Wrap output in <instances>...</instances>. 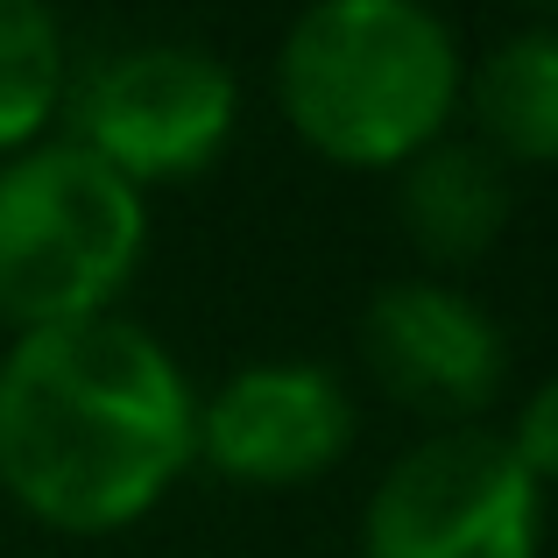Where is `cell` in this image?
Here are the masks:
<instances>
[{"label":"cell","instance_id":"cell-1","mask_svg":"<svg viewBox=\"0 0 558 558\" xmlns=\"http://www.w3.org/2000/svg\"><path fill=\"white\" fill-rule=\"evenodd\" d=\"M191 460L198 396L156 332L107 312L0 354V488L43 531H135Z\"/></svg>","mask_w":558,"mask_h":558},{"label":"cell","instance_id":"cell-2","mask_svg":"<svg viewBox=\"0 0 558 558\" xmlns=\"http://www.w3.org/2000/svg\"><path fill=\"white\" fill-rule=\"evenodd\" d=\"M304 149L340 170H403L460 107V43L424 0H312L276 57Z\"/></svg>","mask_w":558,"mask_h":558},{"label":"cell","instance_id":"cell-3","mask_svg":"<svg viewBox=\"0 0 558 558\" xmlns=\"http://www.w3.org/2000/svg\"><path fill=\"white\" fill-rule=\"evenodd\" d=\"M149 247L142 191L78 142H43L0 163V318L50 332L107 318Z\"/></svg>","mask_w":558,"mask_h":558},{"label":"cell","instance_id":"cell-4","mask_svg":"<svg viewBox=\"0 0 558 558\" xmlns=\"http://www.w3.org/2000/svg\"><path fill=\"white\" fill-rule=\"evenodd\" d=\"M537 545L545 488L495 432H438L410 446L361 523L368 558H537Z\"/></svg>","mask_w":558,"mask_h":558},{"label":"cell","instance_id":"cell-5","mask_svg":"<svg viewBox=\"0 0 558 558\" xmlns=\"http://www.w3.org/2000/svg\"><path fill=\"white\" fill-rule=\"evenodd\" d=\"M233 128H241V85L213 50L191 43L121 50L78 99V149H93L135 191L205 178L227 156Z\"/></svg>","mask_w":558,"mask_h":558},{"label":"cell","instance_id":"cell-6","mask_svg":"<svg viewBox=\"0 0 558 558\" xmlns=\"http://www.w3.org/2000/svg\"><path fill=\"white\" fill-rule=\"evenodd\" d=\"M354 446V403L312 361H262L198 403V452L241 488H298Z\"/></svg>","mask_w":558,"mask_h":558},{"label":"cell","instance_id":"cell-7","mask_svg":"<svg viewBox=\"0 0 558 558\" xmlns=\"http://www.w3.org/2000/svg\"><path fill=\"white\" fill-rule=\"evenodd\" d=\"M361 354L375 381L417 417H474L502 389V326L446 283H389L361 312Z\"/></svg>","mask_w":558,"mask_h":558},{"label":"cell","instance_id":"cell-8","mask_svg":"<svg viewBox=\"0 0 558 558\" xmlns=\"http://www.w3.org/2000/svg\"><path fill=\"white\" fill-rule=\"evenodd\" d=\"M403 227L410 241L432 262L460 269V262H481L509 227V178L488 149H466V142H432L424 156L403 163Z\"/></svg>","mask_w":558,"mask_h":558},{"label":"cell","instance_id":"cell-9","mask_svg":"<svg viewBox=\"0 0 558 558\" xmlns=\"http://www.w3.org/2000/svg\"><path fill=\"white\" fill-rule=\"evenodd\" d=\"M474 121L495 163H558V28L509 36L474 71Z\"/></svg>","mask_w":558,"mask_h":558},{"label":"cell","instance_id":"cell-10","mask_svg":"<svg viewBox=\"0 0 558 558\" xmlns=\"http://www.w3.org/2000/svg\"><path fill=\"white\" fill-rule=\"evenodd\" d=\"M64 93V36L43 0H0V156L36 149Z\"/></svg>","mask_w":558,"mask_h":558},{"label":"cell","instance_id":"cell-11","mask_svg":"<svg viewBox=\"0 0 558 558\" xmlns=\"http://www.w3.org/2000/svg\"><path fill=\"white\" fill-rule=\"evenodd\" d=\"M509 452L523 460V474L545 488V481H558V375L545 381V389L531 396V403L517 410V432H509Z\"/></svg>","mask_w":558,"mask_h":558}]
</instances>
